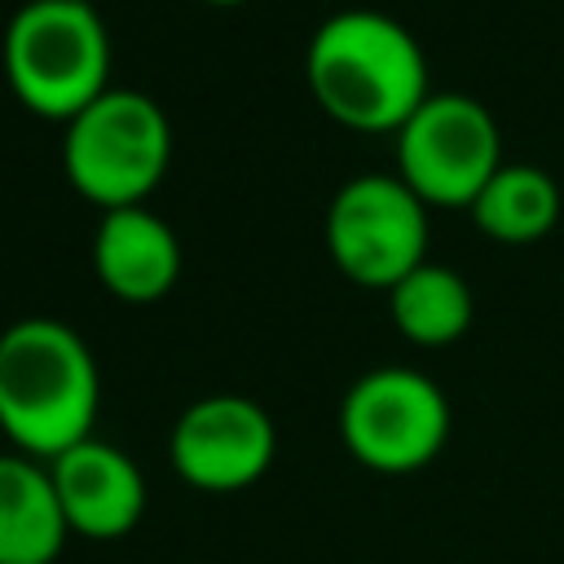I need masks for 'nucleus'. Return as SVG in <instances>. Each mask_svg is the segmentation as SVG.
Masks as SVG:
<instances>
[{"mask_svg": "<svg viewBox=\"0 0 564 564\" xmlns=\"http://www.w3.org/2000/svg\"><path fill=\"white\" fill-rule=\"evenodd\" d=\"M101 375L93 348L57 317H18L0 330V432L18 454L53 463L93 436Z\"/></svg>", "mask_w": 564, "mask_h": 564, "instance_id": "1", "label": "nucleus"}, {"mask_svg": "<svg viewBox=\"0 0 564 564\" xmlns=\"http://www.w3.org/2000/svg\"><path fill=\"white\" fill-rule=\"evenodd\" d=\"M317 106L357 132H397L427 101V57L388 13L339 9L304 53Z\"/></svg>", "mask_w": 564, "mask_h": 564, "instance_id": "2", "label": "nucleus"}, {"mask_svg": "<svg viewBox=\"0 0 564 564\" xmlns=\"http://www.w3.org/2000/svg\"><path fill=\"white\" fill-rule=\"evenodd\" d=\"M110 35L93 4L22 0L4 26V79L44 119H75L110 84Z\"/></svg>", "mask_w": 564, "mask_h": 564, "instance_id": "3", "label": "nucleus"}, {"mask_svg": "<svg viewBox=\"0 0 564 564\" xmlns=\"http://www.w3.org/2000/svg\"><path fill=\"white\" fill-rule=\"evenodd\" d=\"M167 159H172L167 115L154 97L137 88H106L75 119H66L62 167L70 185L101 212L137 207L163 181Z\"/></svg>", "mask_w": 564, "mask_h": 564, "instance_id": "4", "label": "nucleus"}, {"mask_svg": "<svg viewBox=\"0 0 564 564\" xmlns=\"http://www.w3.org/2000/svg\"><path fill=\"white\" fill-rule=\"evenodd\" d=\"M344 449L379 471L410 476L427 467L449 441V401L436 379L410 366L366 370L339 401Z\"/></svg>", "mask_w": 564, "mask_h": 564, "instance_id": "5", "label": "nucleus"}, {"mask_svg": "<svg viewBox=\"0 0 564 564\" xmlns=\"http://www.w3.org/2000/svg\"><path fill=\"white\" fill-rule=\"evenodd\" d=\"M427 203L397 172L344 181L326 207V251L357 286L392 291L427 251Z\"/></svg>", "mask_w": 564, "mask_h": 564, "instance_id": "6", "label": "nucleus"}, {"mask_svg": "<svg viewBox=\"0 0 564 564\" xmlns=\"http://www.w3.org/2000/svg\"><path fill=\"white\" fill-rule=\"evenodd\" d=\"M498 167V123L467 93H427V101L397 128V176L423 203L471 207Z\"/></svg>", "mask_w": 564, "mask_h": 564, "instance_id": "7", "label": "nucleus"}, {"mask_svg": "<svg viewBox=\"0 0 564 564\" xmlns=\"http://www.w3.org/2000/svg\"><path fill=\"white\" fill-rule=\"evenodd\" d=\"M278 454V427L269 410L238 392L198 397L172 423L167 458L172 471L203 494L251 489Z\"/></svg>", "mask_w": 564, "mask_h": 564, "instance_id": "8", "label": "nucleus"}, {"mask_svg": "<svg viewBox=\"0 0 564 564\" xmlns=\"http://www.w3.org/2000/svg\"><path fill=\"white\" fill-rule=\"evenodd\" d=\"M66 529L88 542H115L145 516V476L110 441H79L48 463Z\"/></svg>", "mask_w": 564, "mask_h": 564, "instance_id": "9", "label": "nucleus"}, {"mask_svg": "<svg viewBox=\"0 0 564 564\" xmlns=\"http://www.w3.org/2000/svg\"><path fill=\"white\" fill-rule=\"evenodd\" d=\"M93 269L115 300L150 304L172 291L181 273V242L167 220L137 207H110L93 234Z\"/></svg>", "mask_w": 564, "mask_h": 564, "instance_id": "10", "label": "nucleus"}, {"mask_svg": "<svg viewBox=\"0 0 564 564\" xmlns=\"http://www.w3.org/2000/svg\"><path fill=\"white\" fill-rule=\"evenodd\" d=\"M66 538L48 463L18 449L0 454V564H53Z\"/></svg>", "mask_w": 564, "mask_h": 564, "instance_id": "11", "label": "nucleus"}, {"mask_svg": "<svg viewBox=\"0 0 564 564\" xmlns=\"http://www.w3.org/2000/svg\"><path fill=\"white\" fill-rule=\"evenodd\" d=\"M392 326L423 348L454 344L471 326V286L445 264H419L388 291Z\"/></svg>", "mask_w": 564, "mask_h": 564, "instance_id": "12", "label": "nucleus"}, {"mask_svg": "<svg viewBox=\"0 0 564 564\" xmlns=\"http://www.w3.org/2000/svg\"><path fill=\"white\" fill-rule=\"evenodd\" d=\"M467 212L498 242H533L560 220V189L533 163H502Z\"/></svg>", "mask_w": 564, "mask_h": 564, "instance_id": "13", "label": "nucleus"}, {"mask_svg": "<svg viewBox=\"0 0 564 564\" xmlns=\"http://www.w3.org/2000/svg\"><path fill=\"white\" fill-rule=\"evenodd\" d=\"M44 4H93V0H44Z\"/></svg>", "mask_w": 564, "mask_h": 564, "instance_id": "14", "label": "nucleus"}, {"mask_svg": "<svg viewBox=\"0 0 564 564\" xmlns=\"http://www.w3.org/2000/svg\"><path fill=\"white\" fill-rule=\"evenodd\" d=\"M207 4H220L225 9V4H247V0H207Z\"/></svg>", "mask_w": 564, "mask_h": 564, "instance_id": "15", "label": "nucleus"}]
</instances>
